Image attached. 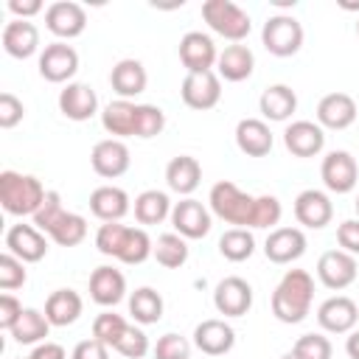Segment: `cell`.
<instances>
[{
  "mask_svg": "<svg viewBox=\"0 0 359 359\" xmlns=\"http://www.w3.org/2000/svg\"><path fill=\"white\" fill-rule=\"evenodd\" d=\"M314 300V278L306 269H286L272 292V314L286 325H297L309 317Z\"/></svg>",
  "mask_w": 359,
  "mask_h": 359,
  "instance_id": "1",
  "label": "cell"
},
{
  "mask_svg": "<svg viewBox=\"0 0 359 359\" xmlns=\"http://www.w3.org/2000/svg\"><path fill=\"white\" fill-rule=\"evenodd\" d=\"M45 196L48 191L34 174H20L11 168L0 171V205L8 216H34L42 208Z\"/></svg>",
  "mask_w": 359,
  "mask_h": 359,
  "instance_id": "2",
  "label": "cell"
},
{
  "mask_svg": "<svg viewBox=\"0 0 359 359\" xmlns=\"http://www.w3.org/2000/svg\"><path fill=\"white\" fill-rule=\"evenodd\" d=\"M208 208L216 219H222L224 224L233 227H252V208H255V196L244 194L236 182L230 180H219L210 194H208Z\"/></svg>",
  "mask_w": 359,
  "mask_h": 359,
  "instance_id": "3",
  "label": "cell"
},
{
  "mask_svg": "<svg viewBox=\"0 0 359 359\" xmlns=\"http://www.w3.org/2000/svg\"><path fill=\"white\" fill-rule=\"evenodd\" d=\"M202 20L208 22V28L213 34L230 39L233 45L244 42L250 36V28H252L250 14L241 6H236L233 0H205L202 3Z\"/></svg>",
  "mask_w": 359,
  "mask_h": 359,
  "instance_id": "4",
  "label": "cell"
},
{
  "mask_svg": "<svg viewBox=\"0 0 359 359\" xmlns=\"http://www.w3.org/2000/svg\"><path fill=\"white\" fill-rule=\"evenodd\" d=\"M303 39H306L303 25H300V20L292 17V14H272V17L264 22V28H261V42H264V48H266L272 56H278V59L294 56V53L303 48Z\"/></svg>",
  "mask_w": 359,
  "mask_h": 359,
  "instance_id": "5",
  "label": "cell"
},
{
  "mask_svg": "<svg viewBox=\"0 0 359 359\" xmlns=\"http://www.w3.org/2000/svg\"><path fill=\"white\" fill-rule=\"evenodd\" d=\"M39 76L50 84H70V79L79 73V53L73 45L56 39V42H48L42 50H39Z\"/></svg>",
  "mask_w": 359,
  "mask_h": 359,
  "instance_id": "6",
  "label": "cell"
},
{
  "mask_svg": "<svg viewBox=\"0 0 359 359\" xmlns=\"http://www.w3.org/2000/svg\"><path fill=\"white\" fill-rule=\"evenodd\" d=\"M171 227L174 233H180L182 238L194 241V238H205L213 227V213L210 208H205L199 199L194 196H182L180 202H174L171 208Z\"/></svg>",
  "mask_w": 359,
  "mask_h": 359,
  "instance_id": "7",
  "label": "cell"
},
{
  "mask_svg": "<svg viewBox=\"0 0 359 359\" xmlns=\"http://www.w3.org/2000/svg\"><path fill=\"white\" fill-rule=\"evenodd\" d=\"M320 177H323V185L331 191V194H351L359 182V163L351 151L345 149H334L323 157V165H320Z\"/></svg>",
  "mask_w": 359,
  "mask_h": 359,
  "instance_id": "8",
  "label": "cell"
},
{
  "mask_svg": "<svg viewBox=\"0 0 359 359\" xmlns=\"http://www.w3.org/2000/svg\"><path fill=\"white\" fill-rule=\"evenodd\" d=\"M359 275V264L356 255L345 252V250H325L317 258V278L325 289L331 292H342L348 289Z\"/></svg>",
  "mask_w": 359,
  "mask_h": 359,
  "instance_id": "9",
  "label": "cell"
},
{
  "mask_svg": "<svg viewBox=\"0 0 359 359\" xmlns=\"http://www.w3.org/2000/svg\"><path fill=\"white\" fill-rule=\"evenodd\" d=\"M177 53H180V62H182L185 73H208L219 62L216 42L205 31H188V34H182Z\"/></svg>",
  "mask_w": 359,
  "mask_h": 359,
  "instance_id": "10",
  "label": "cell"
},
{
  "mask_svg": "<svg viewBox=\"0 0 359 359\" xmlns=\"http://www.w3.org/2000/svg\"><path fill=\"white\" fill-rule=\"evenodd\" d=\"M45 28L59 36L62 42L67 39H76L84 34L87 28V11L81 3H73V0H56L45 8Z\"/></svg>",
  "mask_w": 359,
  "mask_h": 359,
  "instance_id": "11",
  "label": "cell"
},
{
  "mask_svg": "<svg viewBox=\"0 0 359 359\" xmlns=\"http://www.w3.org/2000/svg\"><path fill=\"white\" fill-rule=\"evenodd\" d=\"M180 95H182V104L191 109H199V112L213 109L222 101V79L216 70L185 73V79L180 84Z\"/></svg>",
  "mask_w": 359,
  "mask_h": 359,
  "instance_id": "12",
  "label": "cell"
},
{
  "mask_svg": "<svg viewBox=\"0 0 359 359\" xmlns=\"http://www.w3.org/2000/svg\"><path fill=\"white\" fill-rule=\"evenodd\" d=\"M90 165L98 177L104 180H118L129 171L132 165V157H129V146L118 137H104L93 146L90 151Z\"/></svg>",
  "mask_w": 359,
  "mask_h": 359,
  "instance_id": "13",
  "label": "cell"
},
{
  "mask_svg": "<svg viewBox=\"0 0 359 359\" xmlns=\"http://www.w3.org/2000/svg\"><path fill=\"white\" fill-rule=\"evenodd\" d=\"M213 306L224 317H244L252 309V286L238 275H227L213 289Z\"/></svg>",
  "mask_w": 359,
  "mask_h": 359,
  "instance_id": "14",
  "label": "cell"
},
{
  "mask_svg": "<svg viewBox=\"0 0 359 359\" xmlns=\"http://www.w3.org/2000/svg\"><path fill=\"white\" fill-rule=\"evenodd\" d=\"M6 252L17 255L25 264H36L48 255V236L34 224H11L6 230Z\"/></svg>",
  "mask_w": 359,
  "mask_h": 359,
  "instance_id": "15",
  "label": "cell"
},
{
  "mask_svg": "<svg viewBox=\"0 0 359 359\" xmlns=\"http://www.w3.org/2000/svg\"><path fill=\"white\" fill-rule=\"evenodd\" d=\"M317 323L328 334H351L359 323V306L345 294H334L317 306Z\"/></svg>",
  "mask_w": 359,
  "mask_h": 359,
  "instance_id": "16",
  "label": "cell"
},
{
  "mask_svg": "<svg viewBox=\"0 0 359 359\" xmlns=\"http://www.w3.org/2000/svg\"><path fill=\"white\" fill-rule=\"evenodd\" d=\"M294 219H297V224H303L309 230H323L334 219L331 196L325 191H317V188L300 191L294 196Z\"/></svg>",
  "mask_w": 359,
  "mask_h": 359,
  "instance_id": "17",
  "label": "cell"
},
{
  "mask_svg": "<svg viewBox=\"0 0 359 359\" xmlns=\"http://www.w3.org/2000/svg\"><path fill=\"white\" fill-rule=\"evenodd\" d=\"M194 345L205 356H224L236 345V331L222 317H208L194 328Z\"/></svg>",
  "mask_w": 359,
  "mask_h": 359,
  "instance_id": "18",
  "label": "cell"
},
{
  "mask_svg": "<svg viewBox=\"0 0 359 359\" xmlns=\"http://www.w3.org/2000/svg\"><path fill=\"white\" fill-rule=\"evenodd\" d=\"M283 146L294 157H317L325 149V129L317 121H292L283 129Z\"/></svg>",
  "mask_w": 359,
  "mask_h": 359,
  "instance_id": "19",
  "label": "cell"
},
{
  "mask_svg": "<svg viewBox=\"0 0 359 359\" xmlns=\"http://www.w3.org/2000/svg\"><path fill=\"white\" fill-rule=\"evenodd\" d=\"M59 112L67 118V121H90L95 112H98V95L90 84L84 81H70L59 90Z\"/></svg>",
  "mask_w": 359,
  "mask_h": 359,
  "instance_id": "20",
  "label": "cell"
},
{
  "mask_svg": "<svg viewBox=\"0 0 359 359\" xmlns=\"http://www.w3.org/2000/svg\"><path fill=\"white\" fill-rule=\"evenodd\" d=\"M309 241L300 227H275L264 241V255L272 264H292L306 252Z\"/></svg>",
  "mask_w": 359,
  "mask_h": 359,
  "instance_id": "21",
  "label": "cell"
},
{
  "mask_svg": "<svg viewBox=\"0 0 359 359\" xmlns=\"http://www.w3.org/2000/svg\"><path fill=\"white\" fill-rule=\"evenodd\" d=\"M359 115V107L353 101V95L348 93H328L320 98L317 104V123L323 129H348Z\"/></svg>",
  "mask_w": 359,
  "mask_h": 359,
  "instance_id": "22",
  "label": "cell"
},
{
  "mask_svg": "<svg viewBox=\"0 0 359 359\" xmlns=\"http://www.w3.org/2000/svg\"><path fill=\"white\" fill-rule=\"evenodd\" d=\"M272 129L264 118H241L236 123V146L247 157H266L272 151Z\"/></svg>",
  "mask_w": 359,
  "mask_h": 359,
  "instance_id": "23",
  "label": "cell"
},
{
  "mask_svg": "<svg viewBox=\"0 0 359 359\" xmlns=\"http://www.w3.org/2000/svg\"><path fill=\"white\" fill-rule=\"evenodd\" d=\"M90 297L93 303L109 309V306H118L123 297H126V278L121 269L104 264V266H95L93 275H90Z\"/></svg>",
  "mask_w": 359,
  "mask_h": 359,
  "instance_id": "24",
  "label": "cell"
},
{
  "mask_svg": "<svg viewBox=\"0 0 359 359\" xmlns=\"http://www.w3.org/2000/svg\"><path fill=\"white\" fill-rule=\"evenodd\" d=\"M3 50L14 59H28L39 50V28L31 20H11L3 25L0 34Z\"/></svg>",
  "mask_w": 359,
  "mask_h": 359,
  "instance_id": "25",
  "label": "cell"
},
{
  "mask_svg": "<svg viewBox=\"0 0 359 359\" xmlns=\"http://www.w3.org/2000/svg\"><path fill=\"white\" fill-rule=\"evenodd\" d=\"M132 210V199L118 185H98L90 194V213L101 222H121Z\"/></svg>",
  "mask_w": 359,
  "mask_h": 359,
  "instance_id": "26",
  "label": "cell"
},
{
  "mask_svg": "<svg viewBox=\"0 0 359 359\" xmlns=\"http://www.w3.org/2000/svg\"><path fill=\"white\" fill-rule=\"evenodd\" d=\"M109 84L118 93V98L132 101L135 95H140L149 84V73L143 67L140 59H121L115 62V67L109 70Z\"/></svg>",
  "mask_w": 359,
  "mask_h": 359,
  "instance_id": "27",
  "label": "cell"
},
{
  "mask_svg": "<svg viewBox=\"0 0 359 359\" xmlns=\"http://www.w3.org/2000/svg\"><path fill=\"white\" fill-rule=\"evenodd\" d=\"M202 182V165L196 157L191 154H177L168 160L165 165V185L180 194V196H191Z\"/></svg>",
  "mask_w": 359,
  "mask_h": 359,
  "instance_id": "28",
  "label": "cell"
},
{
  "mask_svg": "<svg viewBox=\"0 0 359 359\" xmlns=\"http://www.w3.org/2000/svg\"><path fill=\"white\" fill-rule=\"evenodd\" d=\"M255 70V53L236 42V45H224V50H219V62H216V73L224 81H244L250 79Z\"/></svg>",
  "mask_w": 359,
  "mask_h": 359,
  "instance_id": "29",
  "label": "cell"
},
{
  "mask_svg": "<svg viewBox=\"0 0 359 359\" xmlns=\"http://www.w3.org/2000/svg\"><path fill=\"white\" fill-rule=\"evenodd\" d=\"M258 109H261L264 121L283 123L297 112V93L289 84H269L258 98Z\"/></svg>",
  "mask_w": 359,
  "mask_h": 359,
  "instance_id": "30",
  "label": "cell"
},
{
  "mask_svg": "<svg viewBox=\"0 0 359 359\" xmlns=\"http://www.w3.org/2000/svg\"><path fill=\"white\" fill-rule=\"evenodd\" d=\"M81 311H84V300H81V294L73 292V289H56V292H50L48 300H45V317H48V323L56 325V328L73 325V323L81 317Z\"/></svg>",
  "mask_w": 359,
  "mask_h": 359,
  "instance_id": "31",
  "label": "cell"
},
{
  "mask_svg": "<svg viewBox=\"0 0 359 359\" xmlns=\"http://www.w3.org/2000/svg\"><path fill=\"white\" fill-rule=\"evenodd\" d=\"M135 118H137V104L126 98H115L101 109V126L109 137H135Z\"/></svg>",
  "mask_w": 359,
  "mask_h": 359,
  "instance_id": "32",
  "label": "cell"
},
{
  "mask_svg": "<svg viewBox=\"0 0 359 359\" xmlns=\"http://www.w3.org/2000/svg\"><path fill=\"white\" fill-rule=\"evenodd\" d=\"M171 208H174V202L168 199V194H165V191H157V188L140 191V194L135 196V205H132L135 219H137L143 227L160 224L163 219H171Z\"/></svg>",
  "mask_w": 359,
  "mask_h": 359,
  "instance_id": "33",
  "label": "cell"
},
{
  "mask_svg": "<svg viewBox=\"0 0 359 359\" xmlns=\"http://www.w3.org/2000/svg\"><path fill=\"white\" fill-rule=\"evenodd\" d=\"M163 311H165V303H163V294L151 286H140L129 294V314L137 325H154L163 320Z\"/></svg>",
  "mask_w": 359,
  "mask_h": 359,
  "instance_id": "34",
  "label": "cell"
},
{
  "mask_svg": "<svg viewBox=\"0 0 359 359\" xmlns=\"http://www.w3.org/2000/svg\"><path fill=\"white\" fill-rule=\"evenodd\" d=\"M255 252V236L250 233V227H230L219 236V255L233 261V264H241L247 258H252Z\"/></svg>",
  "mask_w": 359,
  "mask_h": 359,
  "instance_id": "35",
  "label": "cell"
},
{
  "mask_svg": "<svg viewBox=\"0 0 359 359\" xmlns=\"http://www.w3.org/2000/svg\"><path fill=\"white\" fill-rule=\"evenodd\" d=\"M188 255H191V250H188V238H182L180 233H163V236H157V241H154V261L160 264V266H165V269H180V266H185V261H188Z\"/></svg>",
  "mask_w": 359,
  "mask_h": 359,
  "instance_id": "36",
  "label": "cell"
},
{
  "mask_svg": "<svg viewBox=\"0 0 359 359\" xmlns=\"http://www.w3.org/2000/svg\"><path fill=\"white\" fill-rule=\"evenodd\" d=\"M8 334H11L14 342H20V345H39V342H45V337L50 334V323H48L45 311H39V309H25L22 317H20V323H17Z\"/></svg>",
  "mask_w": 359,
  "mask_h": 359,
  "instance_id": "37",
  "label": "cell"
},
{
  "mask_svg": "<svg viewBox=\"0 0 359 359\" xmlns=\"http://www.w3.org/2000/svg\"><path fill=\"white\" fill-rule=\"evenodd\" d=\"M151 255H154V241L146 233V227H129V233L123 238V247L118 252V261L135 266V264H143Z\"/></svg>",
  "mask_w": 359,
  "mask_h": 359,
  "instance_id": "38",
  "label": "cell"
},
{
  "mask_svg": "<svg viewBox=\"0 0 359 359\" xmlns=\"http://www.w3.org/2000/svg\"><path fill=\"white\" fill-rule=\"evenodd\" d=\"M50 241H56L59 247H79L84 238H87V219L81 216V213H65L62 216V222L50 230V236H48Z\"/></svg>",
  "mask_w": 359,
  "mask_h": 359,
  "instance_id": "39",
  "label": "cell"
},
{
  "mask_svg": "<svg viewBox=\"0 0 359 359\" xmlns=\"http://www.w3.org/2000/svg\"><path fill=\"white\" fill-rule=\"evenodd\" d=\"M126 328H129V323H126L121 314H115V311H101V314L93 320V337H95L98 342H104L107 348H112V351H115V345L121 342V337L126 334Z\"/></svg>",
  "mask_w": 359,
  "mask_h": 359,
  "instance_id": "40",
  "label": "cell"
},
{
  "mask_svg": "<svg viewBox=\"0 0 359 359\" xmlns=\"http://www.w3.org/2000/svg\"><path fill=\"white\" fill-rule=\"evenodd\" d=\"M165 129V112L157 104H137V118H135V137H157Z\"/></svg>",
  "mask_w": 359,
  "mask_h": 359,
  "instance_id": "41",
  "label": "cell"
},
{
  "mask_svg": "<svg viewBox=\"0 0 359 359\" xmlns=\"http://www.w3.org/2000/svg\"><path fill=\"white\" fill-rule=\"evenodd\" d=\"M280 216H283V208H280L278 196H272V194L255 196V208H252V227L255 230H275Z\"/></svg>",
  "mask_w": 359,
  "mask_h": 359,
  "instance_id": "42",
  "label": "cell"
},
{
  "mask_svg": "<svg viewBox=\"0 0 359 359\" xmlns=\"http://www.w3.org/2000/svg\"><path fill=\"white\" fill-rule=\"evenodd\" d=\"M126 233H129L126 224H121V222H104V224L95 230V247H98V252L107 255V258H118Z\"/></svg>",
  "mask_w": 359,
  "mask_h": 359,
  "instance_id": "43",
  "label": "cell"
},
{
  "mask_svg": "<svg viewBox=\"0 0 359 359\" xmlns=\"http://www.w3.org/2000/svg\"><path fill=\"white\" fill-rule=\"evenodd\" d=\"M65 213H67V210H65V205H62V194H59V191H48L42 208H39L31 219H34V227H39L45 236H50V230L62 222Z\"/></svg>",
  "mask_w": 359,
  "mask_h": 359,
  "instance_id": "44",
  "label": "cell"
},
{
  "mask_svg": "<svg viewBox=\"0 0 359 359\" xmlns=\"http://www.w3.org/2000/svg\"><path fill=\"white\" fill-rule=\"evenodd\" d=\"M25 280H28L25 261H20L11 252H3L0 255V289L3 292H14V289L25 286Z\"/></svg>",
  "mask_w": 359,
  "mask_h": 359,
  "instance_id": "45",
  "label": "cell"
},
{
  "mask_svg": "<svg viewBox=\"0 0 359 359\" xmlns=\"http://www.w3.org/2000/svg\"><path fill=\"white\" fill-rule=\"evenodd\" d=\"M292 351L300 359H331L334 345L323 334H303V337H297V342L292 345Z\"/></svg>",
  "mask_w": 359,
  "mask_h": 359,
  "instance_id": "46",
  "label": "cell"
},
{
  "mask_svg": "<svg viewBox=\"0 0 359 359\" xmlns=\"http://www.w3.org/2000/svg\"><path fill=\"white\" fill-rule=\"evenodd\" d=\"M115 351H118L121 356H126V359H143V356L151 351L143 325H129L126 334L121 337V342L115 345Z\"/></svg>",
  "mask_w": 359,
  "mask_h": 359,
  "instance_id": "47",
  "label": "cell"
},
{
  "mask_svg": "<svg viewBox=\"0 0 359 359\" xmlns=\"http://www.w3.org/2000/svg\"><path fill=\"white\" fill-rule=\"evenodd\" d=\"M151 353H154V359H191V342L185 337L168 331V334H163L157 339Z\"/></svg>",
  "mask_w": 359,
  "mask_h": 359,
  "instance_id": "48",
  "label": "cell"
},
{
  "mask_svg": "<svg viewBox=\"0 0 359 359\" xmlns=\"http://www.w3.org/2000/svg\"><path fill=\"white\" fill-rule=\"evenodd\" d=\"M25 118V107L14 93H0V129H14Z\"/></svg>",
  "mask_w": 359,
  "mask_h": 359,
  "instance_id": "49",
  "label": "cell"
},
{
  "mask_svg": "<svg viewBox=\"0 0 359 359\" xmlns=\"http://www.w3.org/2000/svg\"><path fill=\"white\" fill-rule=\"evenodd\" d=\"M22 303L11 294V292H3L0 294V328L3 331H11L17 323H20V317H22Z\"/></svg>",
  "mask_w": 359,
  "mask_h": 359,
  "instance_id": "50",
  "label": "cell"
},
{
  "mask_svg": "<svg viewBox=\"0 0 359 359\" xmlns=\"http://www.w3.org/2000/svg\"><path fill=\"white\" fill-rule=\"evenodd\" d=\"M337 244H339V250H345L351 255H359V219L339 222V227H337Z\"/></svg>",
  "mask_w": 359,
  "mask_h": 359,
  "instance_id": "51",
  "label": "cell"
},
{
  "mask_svg": "<svg viewBox=\"0 0 359 359\" xmlns=\"http://www.w3.org/2000/svg\"><path fill=\"white\" fill-rule=\"evenodd\" d=\"M70 359H109V348L104 342H98L95 337L76 342V348L70 351Z\"/></svg>",
  "mask_w": 359,
  "mask_h": 359,
  "instance_id": "52",
  "label": "cell"
},
{
  "mask_svg": "<svg viewBox=\"0 0 359 359\" xmlns=\"http://www.w3.org/2000/svg\"><path fill=\"white\" fill-rule=\"evenodd\" d=\"M6 6H8V11L14 14V20H31V17H36L39 11H45L42 0H8Z\"/></svg>",
  "mask_w": 359,
  "mask_h": 359,
  "instance_id": "53",
  "label": "cell"
},
{
  "mask_svg": "<svg viewBox=\"0 0 359 359\" xmlns=\"http://www.w3.org/2000/svg\"><path fill=\"white\" fill-rule=\"evenodd\" d=\"M31 359H67V351L59 345V342H39V345H34V351H31Z\"/></svg>",
  "mask_w": 359,
  "mask_h": 359,
  "instance_id": "54",
  "label": "cell"
},
{
  "mask_svg": "<svg viewBox=\"0 0 359 359\" xmlns=\"http://www.w3.org/2000/svg\"><path fill=\"white\" fill-rule=\"evenodd\" d=\"M345 353H348L351 359H359V328H353V331L348 334V339H345Z\"/></svg>",
  "mask_w": 359,
  "mask_h": 359,
  "instance_id": "55",
  "label": "cell"
},
{
  "mask_svg": "<svg viewBox=\"0 0 359 359\" xmlns=\"http://www.w3.org/2000/svg\"><path fill=\"white\" fill-rule=\"evenodd\" d=\"M280 359H300V356H297V353H294V351H289V353H283V356H280Z\"/></svg>",
  "mask_w": 359,
  "mask_h": 359,
  "instance_id": "56",
  "label": "cell"
},
{
  "mask_svg": "<svg viewBox=\"0 0 359 359\" xmlns=\"http://www.w3.org/2000/svg\"><path fill=\"white\" fill-rule=\"evenodd\" d=\"M353 208H356V219H359V196H356V205Z\"/></svg>",
  "mask_w": 359,
  "mask_h": 359,
  "instance_id": "57",
  "label": "cell"
},
{
  "mask_svg": "<svg viewBox=\"0 0 359 359\" xmlns=\"http://www.w3.org/2000/svg\"><path fill=\"white\" fill-rule=\"evenodd\" d=\"M356 34H359V22H356Z\"/></svg>",
  "mask_w": 359,
  "mask_h": 359,
  "instance_id": "58",
  "label": "cell"
},
{
  "mask_svg": "<svg viewBox=\"0 0 359 359\" xmlns=\"http://www.w3.org/2000/svg\"><path fill=\"white\" fill-rule=\"evenodd\" d=\"M25 359H31V356H25Z\"/></svg>",
  "mask_w": 359,
  "mask_h": 359,
  "instance_id": "59",
  "label": "cell"
}]
</instances>
